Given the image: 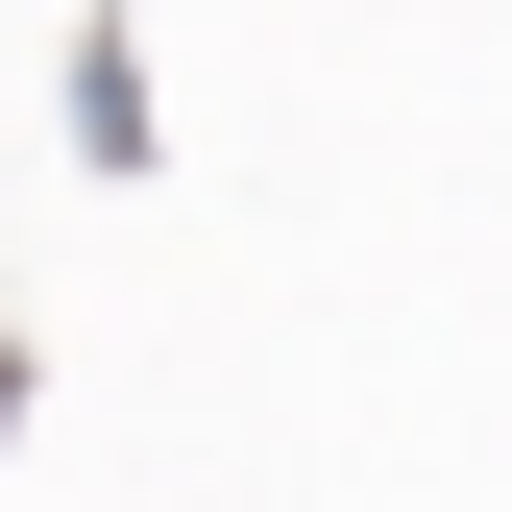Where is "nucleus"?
Segmentation results:
<instances>
[{
    "mask_svg": "<svg viewBox=\"0 0 512 512\" xmlns=\"http://www.w3.org/2000/svg\"><path fill=\"white\" fill-rule=\"evenodd\" d=\"M0 415H25V342H0Z\"/></svg>",
    "mask_w": 512,
    "mask_h": 512,
    "instance_id": "f257e3e1",
    "label": "nucleus"
}]
</instances>
